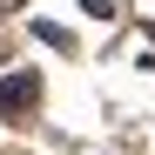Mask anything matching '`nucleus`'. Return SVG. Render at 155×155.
Listing matches in <instances>:
<instances>
[{
  "instance_id": "obj_1",
  "label": "nucleus",
  "mask_w": 155,
  "mask_h": 155,
  "mask_svg": "<svg viewBox=\"0 0 155 155\" xmlns=\"http://www.w3.org/2000/svg\"><path fill=\"white\" fill-rule=\"evenodd\" d=\"M34 101H41V74H34V68H20V74L0 81V115H7V121H20Z\"/></svg>"
},
{
  "instance_id": "obj_2",
  "label": "nucleus",
  "mask_w": 155,
  "mask_h": 155,
  "mask_svg": "<svg viewBox=\"0 0 155 155\" xmlns=\"http://www.w3.org/2000/svg\"><path fill=\"white\" fill-rule=\"evenodd\" d=\"M34 41H47L54 54H74V34H68V27H54V20H34Z\"/></svg>"
},
{
  "instance_id": "obj_3",
  "label": "nucleus",
  "mask_w": 155,
  "mask_h": 155,
  "mask_svg": "<svg viewBox=\"0 0 155 155\" xmlns=\"http://www.w3.org/2000/svg\"><path fill=\"white\" fill-rule=\"evenodd\" d=\"M81 7H88L94 20H121V0H81Z\"/></svg>"
}]
</instances>
